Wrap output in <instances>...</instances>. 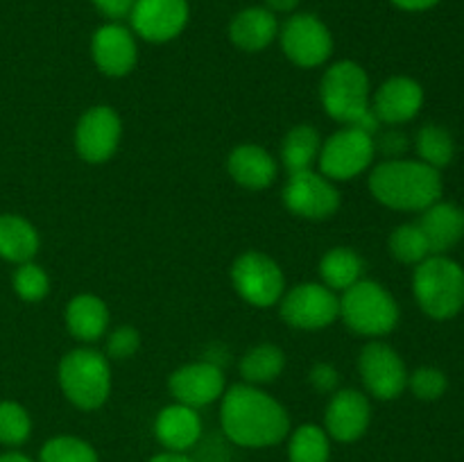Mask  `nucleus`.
<instances>
[{
    "instance_id": "1",
    "label": "nucleus",
    "mask_w": 464,
    "mask_h": 462,
    "mask_svg": "<svg viewBox=\"0 0 464 462\" xmlns=\"http://www.w3.org/2000/svg\"><path fill=\"white\" fill-rule=\"evenodd\" d=\"M222 430L234 444L245 448H266L281 444L290 433L285 408L256 385H231L222 394Z\"/></svg>"
},
{
    "instance_id": "2",
    "label": "nucleus",
    "mask_w": 464,
    "mask_h": 462,
    "mask_svg": "<svg viewBox=\"0 0 464 462\" xmlns=\"http://www.w3.org/2000/svg\"><path fill=\"white\" fill-rule=\"evenodd\" d=\"M370 190L383 207L421 213L442 197V177L424 161L385 159L372 168Z\"/></svg>"
},
{
    "instance_id": "3",
    "label": "nucleus",
    "mask_w": 464,
    "mask_h": 462,
    "mask_svg": "<svg viewBox=\"0 0 464 462\" xmlns=\"http://www.w3.org/2000/svg\"><path fill=\"white\" fill-rule=\"evenodd\" d=\"M320 98L326 113L344 127H361V130L376 134L379 120L372 113L370 77L365 68L356 62H335L322 75Z\"/></svg>"
},
{
    "instance_id": "4",
    "label": "nucleus",
    "mask_w": 464,
    "mask_h": 462,
    "mask_svg": "<svg viewBox=\"0 0 464 462\" xmlns=\"http://www.w3.org/2000/svg\"><path fill=\"white\" fill-rule=\"evenodd\" d=\"M412 293L433 320H451L464 308V270L444 254H430L415 267Z\"/></svg>"
},
{
    "instance_id": "5",
    "label": "nucleus",
    "mask_w": 464,
    "mask_h": 462,
    "mask_svg": "<svg viewBox=\"0 0 464 462\" xmlns=\"http://www.w3.org/2000/svg\"><path fill=\"white\" fill-rule=\"evenodd\" d=\"M59 385L68 401L80 410H98L111 392L109 358L95 349L80 347L59 362Z\"/></svg>"
},
{
    "instance_id": "6",
    "label": "nucleus",
    "mask_w": 464,
    "mask_h": 462,
    "mask_svg": "<svg viewBox=\"0 0 464 462\" xmlns=\"http://www.w3.org/2000/svg\"><path fill=\"white\" fill-rule=\"evenodd\" d=\"M340 317L353 333L381 338L399 324V306L383 285L361 279L340 297Z\"/></svg>"
},
{
    "instance_id": "7",
    "label": "nucleus",
    "mask_w": 464,
    "mask_h": 462,
    "mask_svg": "<svg viewBox=\"0 0 464 462\" xmlns=\"http://www.w3.org/2000/svg\"><path fill=\"white\" fill-rule=\"evenodd\" d=\"M374 134L361 127H343L322 143L320 172L331 181H349L362 175L374 163Z\"/></svg>"
},
{
    "instance_id": "8",
    "label": "nucleus",
    "mask_w": 464,
    "mask_h": 462,
    "mask_svg": "<svg viewBox=\"0 0 464 462\" xmlns=\"http://www.w3.org/2000/svg\"><path fill=\"white\" fill-rule=\"evenodd\" d=\"M231 284L240 297L256 308H270L281 302L285 293V279L275 258L263 252L240 254L231 265Z\"/></svg>"
},
{
    "instance_id": "9",
    "label": "nucleus",
    "mask_w": 464,
    "mask_h": 462,
    "mask_svg": "<svg viewBox=\"0 0 464 462\" xmlns=\"http://www.w3.org/2000/svg\"><path fill=\"white\" fill-rule=\"evenodd\" d=\"M281 50L299 68L322 66L334 53V36L315 14H293L279 27Z\"/></svg>"
},
{
    "instance_id": "10",
    "label": "nucleus",
    "mask_w": 464,
    "mask_h": 462,
    "mask_svg": "<svg viewBox=\"0 0 464 462\" xmlns=\"http://www.w3.org/2000/svg\"><path fill=\"white\" fill-rule=\"evenodd\" d=\"M285 324L302 331L326 329L340 317V297L324 284H299L279 302Z\"/></svg>"
},
{
    "instance_id": "11",
    "label": "nucleus",
    "mask_w": 464,
    "mask_h": 462,
    "mask_svg": "<svg viewBox=\"0 0 464 462\" xmlns=\"http://www.w3.org/2000/svg\"><path fill=\"white\" fill-rule=\"evenodd\" d=\"M358 371L367 392L381 401L401 397L408 388V370L403 358L390 344L372 340L358 356Z\"/></svg>"
},
{
    "instance_id": "12",
    "label": "nucleus",
    "mask_w": 464,
    "mask_h": 462,
    "mask_svg": "<svg viewBox=\"0 0 464 462\" xmlns=\"http://www.w3.org/2000/svg\"><path fill=\"white\" fill-rule=\"evenodd\" d=\"M284 204L290 213L306 220H326L340 208V193L322 172L304 170L288 177Z\"/></svg>"
},
{
    "instance_id": "13",
    "label": "nucleus",
    "mask_w": 464,
    "mask_h": 462,
    "mask_svg": "<svg viewBox=\"0 0 464 462\" xmlns=\"http://www.w3.org/2000/svg\"><path fill=\"white\" fill-rule=\"evenodd\" d=\"M122 122L116 109L107 104L86 109L75 127L77 154L86 163H104L116 154L121 145Z\"/></svg>"
},
{
    "instance_id": "14",
    "label": "nucleus",
    "mask_w": 464,
    "mask_h": 462,
    "mask_svg": "<svg viewBox=\"0 0 464 462\" xmlns=\"http://www.w3.org/2000/svg\"><path fill=\"white\" fill-rule=\"evenodd\" d=\"M188 14V0H136L131 30L150 43H166L184 32Z\"/></svg>"
},
{
    "instance_id": "15",
    "label": "nucleus",
    "mask_w": 464,
    "mask_h": 462,
    "mask_svg": "<svg viewBox=\"0 0 464 462\" xmlns=\"http://www.w3.org/2000/svg\"><path fill=\"white\" fill-rule=\"evenodd\" d=\"M168 388H170V394L177 403H184V406L198 410V408L222 399L227 390L225 371L213 361L188 362V365L172 371Z\"/></svg>"
},
{
    "instance_id": "16",
    "label": "nucleus",
    "mask_w": 464,
    "mask_h": 462,
    "mask_svg": "<svg viewBox=\"0 0 464 462\" xmlns=\"http://www.w3.org/2000/svg\"><path fill=\"white\" fill-rule=\"evenodd\" d=\"M372 421L370 399L358 390H335L324 412V430L329 438L352 444L367 433Z\"/></svg>"
},
{
    "instance_id": "17",
    "label": "nucleus",
    "mask_w": 464,
    "mask_h": 462,
    "mask_svg": "<svg viewBox=\"0 0 464 462\" xmlns=\"http://www.w3.org/2000/svg\"><path fill=\"white\" fill-rule=\"evenodd\" d=\"M91 54L100 72L109 77L130 75L139 62L134 32L121 23H109L95 30L91 39Z\"/></svg>"
},
{
    "instance_id": "18",
    "label": "nucleus",
    "mask_w": 464,
    "mask_h": 462,
    "mask_svg": "<svg viewBox=\"0 0 464 462\" xmlns=\"http://www.w3.org/2000/svg\"><path fill=\"white\" fill-rule=\"evenodd\" d=\"M424 104V89L412 77H390L372 98V113L376 116L379 125H403L412 120L421 111Z\"/></svg>"
},
{
    "instance_id": "19",
    "label": "nucleus",
    "mask_w": 464,
    "mask_h": 462,
    "mask_svg": "<svg viewBox=\"0 0 464 462\" xmlns=\"http://www.w3.org/2000/svg\"><path fill=\"white\" fill-rule=\"evenodd\" d=\"M154 435L168 451L186 453L202 438V417L195 408L175 401L159 412Z\"/></svg>"
},
{
    "instance_id": "20",
    "label": "nucleus",
    "mask_w": 464,
    "mask_h": 462,
    "mask_svg": "<svg viewBox=\"0 0 464 462\" xmlns=\"http://www.w3.org/2000/svg\"><path fill=\"white\" fill-rule=\"evenodd\" d=\"M227 170H229L231 179L243 186V188L263 190L275 184L279 166H276L275 157L266 148L245 143L238 145L229 154V159H227Z\"/></svg>"
},
{
    "instance_id": "21",
    "label": "nucleus",
    "mask_w": 464,
    "mask_h": 462,
    "mask_svg": "<svg viewBox=\"0 0 464 462\" xmlns=\"http://www.w3.org/2000/svg\"><path fill=\"white\" fill-rule=\"evenodd\" d=\"M417 225L424 231L430 254H444L458 245L464 236V211L451 202H435L421 211Z\"/></svg>"
},
{
    "instance_id": "22",
    "label": "nucleus",
    "mask_w": 464,
    "mask_h": 462,
    "mask_svg": "<svg viewBox=\"0 0 464 462\" xmlns=\"http://www.w3.org/2000/svg\"><path fill=\"white\" fill-rule=\"evenodd\" d=\"M279 36V21L267 7H247L229 23V39L245 53H261Z\"/></svg>"
},
{
    "instance_id": "23",
    "label": "nucleus",
    "mask_w": 464,
    "mask_h": 462,
    "mask_svg": "<svg viewBox=\"0 0 464 462\" xmlns=\"http://www.w3.org/2000/svg\"><path fill=\"white\" fill-rule=\"evenodd\" d=\"M66 329L80 342H95L109 326V308L95 294H77L66 306Z\"/></svg>"
},
{
    "instance_id": "24",
    "label": "nucleus",
    "mask_w": 464,
    "mask_h": 462,
    "mask_svg": "<svg viewBox=\"0 0 464 462\" xmlns=\"http://www.w3.org/2000/svg\"><path fill=\"white\" fill-rule=\"evenodd\" d=\"M39 245V231L30 220L14 213L0 216V258L21 265L36 256Z\"/></svg>"
},
{
    "instance_id": "25",
    "label": "nucleus",
    "mask_w": 464,
    "mask_h": 462,
    "mask_svg": "<svg viewBox=\"0 0 464 462\" xmlns=\"http://www.w3.org/2000/svg\"><path fill=\"white\" fill-rule=\"evenodd\" d=\"M322 139L320 131L313 125H297L284 136L281 145V163L288 170V175L295 172L313 170V163L320 157Z\"/></svg>"
},
{
    "instance_id": "26",
    "label": "nucleus",
    "mask_w": 464,
    "mask_h": 462,
    "mask_svg": "<svg viewBox=\"0 0 464 462\" xmlns=\"http://www.w3.org/2000/svg\"><path fill=\"white\" fill-rule=\"evenodd\" d=\"M362 272H365V263L352 247L329 249L320 261L322 284L334 293L335 290L344 293L347 288H352L356 281L362 279Z\"/></svg>"
},
{
    "instance_id": "27",
    "label": "nucleus",
    "mask_w": 464,
    "mask_h": 462,
    "mask_svg": "<svg viewBox=\"0 0 464 462\" xmlns=\"http://www.w3.org/2000/svg\"><path fill=\"white\" fill-rule=\"evenodd\" d=\"M285 367V353L281 351L276 344L263 342L249 349L243 358H240V376L247 380L249 385H263L272 383L279 379V374Z\"/></svg>"
},
{
    "instance_id": "28",
    "label": "nucleus",
    "mask_w": 464,
    "mask_h": 462,
    "mask_svg": "<svg viewBox=\"0 0 464 462\" xmlns=\"http://www.w3.org/2000/svg\"><path fill=\"white\" fill-rule=\"evenodd\" d=\"M417 154H420V161H424L426 166L435 168V170H442L444 166L453 161V154H456V143H453V136L449 134V130L440 125H424L417 131L415 139Z\"/></svg>"
},
{
    "instance_id": "29",
    "label": "nucleus",
    "mask_w": 464,
    "mask_h": 462,
    "mask_svg": "<svg viewBox=\"0 0 464 462\" xmlns=\"http://www.w3.org/2000/svg\"><path fill=\"white\" fill-rule=\"evenodd\" d=\"M331 444L329 435L322 426L304 424L290 435L288 457L290 462H329Z\"/></svg>"
},
{
    "instance_id": "30",
    "label": "nucleus",
    "mask_w": 464,
    "mask_h": 462,
    "mask_svg": "<svg viewBox=\"0 0 464 462\" xmlns=\"http://www.w3.org/2000/svg\"><path fill=\"white\" fill-rule=\"evenodd\" d=\"M390 254L397 258L399 263L406 265H420L421 261L430 256V245L426 240L424 231L417 222H408V225L397 226L390 234Z\"/></svg>"
},
{
    "instance_id": "31",
    "label": "nucleus",
    "mask_w": 464,
    "mask_h": 462,
    "mask_svg": "<svg viewBox=\"0 0 464 462\" xmlns=\"http://www.w3.org/2000/svg\"><path fill=\"white\" fill-rule=\"evenodd\" d=\"M39 462H100L98 453L75 435H57L48 439L39 451Z\"/></svg>"
},
{
    "instance_id": "32",
    "label": "nucleus",
    "mask_w": 464,
    "mask_h": 462,
    "mask_svg": "<svg viewBox=\"0 0 464 462\" xmlns=\"http://www.w3.org/2000/svg\"><path fill=\"white\" fill-rule=\"evenodd\" d=\"M32 433V419L16 401H0V444L21 447Z\"/></svg>"
},
{
    "instance_id": "33",
    "label": "nucleus",
    "mask_w": 464,
    "mask_h": 462,
    "mask_svg": "<svg viewBox=\"0 0 464 462\" xmlns=\"http://www.w3.org/2000/svg\"><path fill=\"white\" fill-rule=\"evenodd\" d=\"M12 284L18 297H21L23 302L30 303L41 302L50 290V279L48 274H45V270L32 261L21 263V265L16 267Z\"/></svg>"
},
{
    "instance_id": "34",
    "label": "nucleus",
    "mask_w": 464,
    "mask_h": 462,
    "mask_svg": "<svg viewBox=\"0 0 464 462\" xmlns=\"http://www.w3.org/2000/svg\"><path fill=\"white\" fill-rule=\"evenodd\" d=\"M408 388L421 401H435L447 392L449 380L447 374L438 367H420L412 374H408Z\"/></svg>"
},
{
    "instance_id": "35",
    "label": "nucleus",
    "mask_w": 464,
    "mask_h": 462,
    "mask_svg": "<svg viewBox=\"0 0 464 462\" xmlns=\"http://www.w3.org/2000/svg\"><path fill=\"white\" fill-rule=\"evenodd\" d=\"M140 347V333L134 326H118L107 338V356L111 361H127Z\"/></svg>"
},
{
    "instance_id": "36",
    "label": "nucleus",
    "mask_w": 464,
    "mask_h": 462,
    "mask_svg": "<svg viewBox=\"0 0 464 462\" xmlns=\"http://www.w3.org/2000/svg\"><path fill=\"white\" fill-rule=\"evenodd\" d=\"M374 145L388 159H401V154L408 149V136L399 130H390L381 136L374 134Z\"/></svg>"
},
{
    "instance_id": "37",
    "label": "nucleus",
    "mask_w": 464,
    "mask_h": 462,
    "mask_svg": "<svg viewBox=\"0 0 464 462\" xmlns=\"http://www.w3.org/2000/svg\"><path fill=\"white\" fill-rule=\"evenodd\" d=\"M338 371H335L334 365L329 362H317L311 370V383L317 392L322 394H334L338 390Z\"/></svg>"
},
{
    "instance_id": "38",
    "label": "nucleus",
    "mask_w": 464,
    "mask_h": 462,
    "mask_svg": "<svg viewBox=\"0 0 464 462\" xmlns=\"http://www.w3.org/2000/svg\"><path fill=\"white\" fill-rule=\"evenodd\" d=\"M95 9H98L102 16L111 18L113 23L116 21H122V18H127L131 14V9H134L136 0H93Z\"/></svg>"
},
{
    "instance_id": "39",
    "label": "nucleus",
    "mask_w": 464,
    "mask_h": 462,
    "mask_svg": "<svg viewBox=\"0 0 464 462\" xmlns=\"http://www.w3.org/2000/svg\"><path fill=\"white\" fill-rule=\"evenodd\" d=\"M392 5H397L399 9H406V12H426V9L435 7L440 0H390Z\"/></svg>"
},
{
    "instance_id": "40",
    "label": "nucleus",
    "mask_w": 464,
    "mask_h": 462,
    "mask_svg": "<svg viewBox=\"0 0 464 462\" xmlns=\"http://www.w3.org/2000/svg\"><path fill=\"white\" fill-rule=\"evenodd\" d=\"M266 5L272 14L275 12L288 14V12H295V9H297L299 0H266Z\"/></svg>"
},
{
    "instance_id": "41",
    "label": "nucleus",
    "mask_w": 464,
    "mask_h": 462,
    "mask_svg": "<svg viewBox=\"0 0 464 462\" xmlns=\"http://www.w3.org/2000/svg\"><path fill=\"white\" fill-rule=\"evenodd\" d=\"M150 462H195L193 457H188L186 453H175V451H166L154 456Z\"/></svg>"
},
{
    "instance_id": "42",
    "label": "nucleus",
    "mask_w": 464,
    "mask_h": 462,
    "mask_svg": "<svg viewBox=\"0 0 464 462\" xmlns=\"http://www.w3.org/2000/svg\"><path fill=\"white\" fill-rule=\"evenodd\" d=\"M0 462H32V457L23 456V453H18V451H9V453H3V456H0Z\"/></svg>"
}]
</instances>
